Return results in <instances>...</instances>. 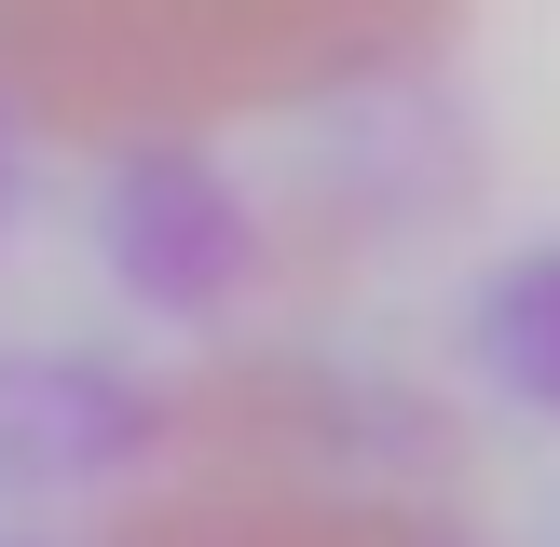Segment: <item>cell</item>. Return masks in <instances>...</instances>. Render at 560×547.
I'll return each mask as SVG.
<instances>
[{
	"label": "cell",
	"instance_id": "cell-1",
	"mask_svg": "<svg viewBox=\"0 0 560 547\" xmlns=\"http://www.w3.org/2000/svg\"><path fill=\"white\" fill-rule=\"evenodd\" d=\"M452 0H0V82L55 124H191L397 69Z\"/></svg>",
	"mask_w": 560,
	"mask_h": 547
}]
</instances>
